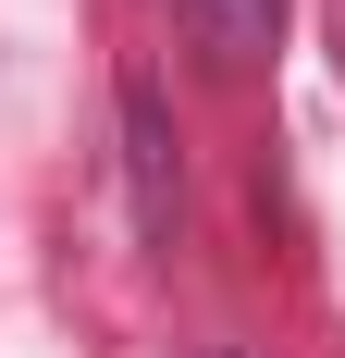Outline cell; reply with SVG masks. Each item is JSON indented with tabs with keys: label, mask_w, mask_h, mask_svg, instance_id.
<instances>
[{
	"label": "cell",
	"mask_w": 345,
	"mask_h": 358,
	"mask_svg": "<svg viewBox=\"0 0 345 358\" xmlns=\"http://www.w3.org/2000/svg\"><path fill=\"white\" fill-rule=\"evenodd\" d=\"M210 25H222V50H259L272 37V0H210Z\"/></svg>",
	"instance_id": "cell-1"
}]
</instances>
